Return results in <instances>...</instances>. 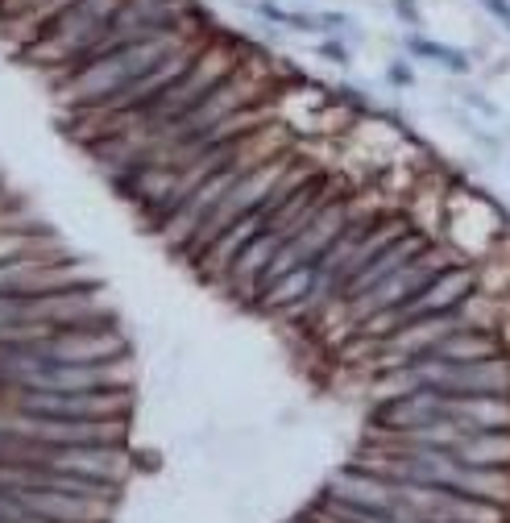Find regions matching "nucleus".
I'll use <instances>...</instances> for the list:
<instances>
[{
  "instance_id": "1",
  "label": "nucleus",
  "mask_w": 510,
  "mask_h": 523,
  "mask_svg": "<svg viewBox=\"0 0 510 523\" xmlns=\"http://www.w3.org/2000/svg\"><path fill=\"white\" fill-rule=\"evenodd\" d=\"M175 50H183V46H175L170 42V34L166 38H146V42H133V46H125V50H117V54H108V59H100L96 67H88V71H79V75H71L67 84L59 88V96L71 104V108H96V104H104L108 96H117L121 88H129V84H137L141 75H150V71H158L170 54Z\"/></svg>"
},
{
  "instance_id": "2",
  "label": "nucleus",
  "mask_w": 510,
  "mask_h": 523,
  "mask_svg": "<svg viewBox=\"0 0 510 523\" xmlns=\"http://www.w3.org/2000/svg\"><path fill=\"white\" fill-rule=\"evenodd\" d=\"M121 5L125 0H75L67 13H59L30 46H25V59L50 63V71L75 63L79 54H88L104 38V30L112 25V17L121 13Z\"/></svg>"
},
{
  "instance_id": "3",
  "label": "nucleus",
  "mask_w": 510,
  "mask_h": 523,
  "mask_svg": "<svg viewBox=\"0 0 510 523\" xmlns=\"http://www.w3.org/2000/svg\"><path fill=\"white\" fill-rule=\"evenodd\" d=\"M287 175H291V162H287V158L270 162V167H253L249 175H241L229 191H224V200L212 208V216L200 225V233L191 237L187 250H191V254L212 250V245H216L224 233H229V229L237 225V220H245L249 212H258V208L274 196V191H278V183L287 179Z\"/></svg>"
},
{
  "instance_id": "4",
  "label": "nucleus",
  "mask_w": 510,
  "mask_h": 523,
  "mask_svg": "<svg viewBox=\"0 0 510 523\" xmlns=\"http://www.w3.org/2000/svg\"><path fill=\"white\" fill-rule=\"evenodd\" d=\"M17 411L46 420H125L129 399L121 387L104 391H25L17 399Z\"/></svg>"
},
{
  "instance_id": "5",
  "label": "nucleus",
  "mask_w": 510,
  "mask_h": 523,
  "mask_svg": "<svg viewBox=\"0 0 510 523\" xmlns=\"http://www.w3.org/2000/svg\"><path fill=\"white\" fill-rule=\"evenodd\" d=\"M328 499L336 503H349V507H361V511H378V515H394L403 523H423V515H415L407 503H403V490L399 482H390L382 474H370V470H340L328 486Z\"/></svg>"
},
{
  "instance_id": "6",
  "label": "nucleus",
  "mask_w": 510,
  "mask_h": 523,
  "mask_svg": "<svg viewBox=\"0 0 510 523\" xmlns=\"http://www.w3.org/2000/svg\"><path fill=\"white\" fill-rule=\"evenodd\" d=\"M440 270H448V262H444V254H419L411 266H403L394 279H386L378 291H370V295H361L357 304H349V312L357 316V320H370V316H382V312H394V308H407L411 299L428 287Z\"/></svg>"
},
{
  "instance_id": "7",
  "label": "nucleus",
  "mask_w": 510,
  "mask_h": 523,
  "mask_svg": "<svg viewBox=\"0 0 510 523\" xmlns=\"http://www.w3.org/2000/svg\"><path fill=\"white\" fill-rule=\"evenodd\" d=\"M46 470L79 474L92 482L117 486L125 474V453L117 445H67V449H46Z\"/></svg>"
},
{
  "instance_id": "8",
  "label": "nucleus",
  "mask_w": 510,
  "mask_h": 523,
  "mask_svg": "<svg viewBox=\"0 0 510 523\" xmlns=\"http://www.w3.org/2000/svg\"><path fill=\"white\" fill-rule=\"evenodd\" d=\"M13 499L46 523H96L108 515V503L83 499V494H59V490H9Z\"/></svg>"
},
{
  "instance_id": "9",
  "label": "nucleus",
  "mask_w": 510,
  "mask_h": 523,
  "mask_svg": "<svg viewBox=\"0 0 510 523\" xmlns=\"http://www.w3.org/2000/svg\"><path fill=\"white\" fill-rule=\"evenodd\" d=\"M428 250H432V245H428V237H423V233H407L403 241H394L386 254H378V258H374V262L365 266V270L357 274V279L345 287V304H357L361 295L378 291L386 279H394V274H399L403 266H411L419 254H428Z\"/></svg>"
},
{
  "instance_id": "10",
  "label": "nucleus",
  "mask_w": 510,
  "mask_h": 523,
  "mask_svg": "<svg viewBox=\"0 0 510 523\" xmlns=\"http://www.w3.org/2000/svg\"><path fill=\"white\" fill-rule=\"evenodd\" d=\"M403 237H407V220H403V216H386V220H378L374 233L365 237V241L357 245V250H353V258H349V262L340 266V270L332 274V279H328V295H336V291L345 295V287L357 279V274H361L365 266H370L378 254H386L394 241H403Z\"/></svg>"
},
{
  "instance_id": "11",
  "label": "nucleus",
  "mask_w": 510,
  "mask_h": 523,
  "mask_svg": "<svg viewBox=\"0 0 510 523\" xmlns=\"http://www.w3.org/2000/svg\"><path fill=\"white\" fill-rule=\"evenodd\" d=\"M502 353V341L486 328H457V333H448L444 341H436L428 353L419 357L411 366H423V362H486V357H498ZM407 370V366H403ZM394 374V370H390Z\"/></svg>"
},
{
  "instance_id": "12",
  "label": "nucleus",
  "mask_w": 510,
  "mask_h": 523,
  "mask_svg": "<svg viewBox=\"0 0 510 523\" xmlns=\"http://www.w3.org/2000/svg\"><path fill=\"white\" fill-rule=\"evenodd\" d=\"M457 457L477 470H510V428H486V432H469Z\"/></svg>"
},
{
  "instance_id": "13",
  "label": "nucleus",
  "mask_w": 510,
  "mask_h": 523,
  "mask_svg": "<svg viewBox=\"0 0 510 523\" xmlns=\"http://www.w3.org/2000/svg\"><path fill=\"white\" fill-rule=\"evenodd\" d=\"M320 283V274H316V266H299V270H291L287 279H278L266 295H262V308H287V312H295L303 299L311 295V287Z\"/></svg>"
},
{
  "instance_id": "14",
  "label": "nucleus",
  "mask_w": 510,
  "mask_h": 523,
  "mask_svg": "<svg viewBox=\"0 0 510 523\" xmlns=\"http://www.w3.org/2000/svg\"><path fill=\"white\" fill-rule=\"evenodd\" d=\"M407 50L411 54H419V59H432V63H440V67H448V71H469V54L465 50H457V46H444V42H428V38H407Z\"/></svg>"
},
{
  "instance_id": "15",
  "label": "nucleus",
  "mask_w": 510,
  "mask_h": 523,
  "mask_svg": "<svg viewBox=\"0 0 510 523\" xmlns=\"http://www.w3.org/2000/svg\"><path fill=\"white\" fill-rule=\"evenodd\" d=\"M71 5H75V0H38V5H34L30 13H25V17H17V21L25 25V38L34 42V38L46 30V25H50L54 17H59V13H67Z\"/></svg>"
},
{
  "instance_id": "16",
  "label": "nucleus",
  "mask_w": 510,
  "mask_h": 523,
  "mask_svg": "<svg viewBox=\"0 0 510 523\" xmlns=\"http://www.w3.org/2000/svg\"><path fill=\"white\" fill-rule=\"evenodd\" d=\"M34 5H38V0H5V5H0V13H5V17H25Z\"/></svg>"
},
{
  "instance_id": "17",
  "label": "nucleus",
  "mask_w": 510,
  "mask_h": 523,
  "mask_svg": "<svg viewBox=\"0 0 510 523\" xmlns=\"http://www.w3.org/2000/svg\"><path fill=\"white\" fill-rule=\"evenodd\" d=\"M481 5H486V9L506 25V30H510V0H481Z\"/></svg>"
},
{
  "instance_id": "18",
  "label": "nucleus",
  "mask_w": 510,
  "mask_h": 523,
  "mask_svg": "<svg viewBox=\"0 0 510 523\" xmlns=\"http://www.w3.org/2000/svg\"><path fill=\"white\" fill-rule=\"evenodd\" d=\"M394 9H399V17L407 25H419V9H415V0H394Z\"/></svg>"
},
{
  "instance_id": "19",
  "label": "nucleus",
  "mask_w": 510,
  "mask_h": 523,
  "mask_svg": "<svg viewBox=\"0 0 510 523\" xmlns=\"http://www.w3.org/2000/svg\"><path fill=\"white\" fill-rule=\"evenodd\" d=\"M320 50L328 54V59H336V63H349V50H345V46H340V42H324Z\"/></svg>"
},
{
  "instance_id": "20",
  "label": "nucleus",
  "mask_w": 510,
  "mask_h": 523,
  "mask_svg": "<svg viewBox=\"0 0 510 523\" xmlns=\"http://www.w3.org/2000/svg\"><path fill=\"white\" fill-rule=\"evenodd\" d=\"M390 84H411V67L394 63V67H390Z\"/></svg>"
}]
</instances>
